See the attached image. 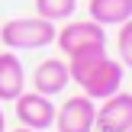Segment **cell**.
Segmentation results:
<instances>
[{
  "label": "cell",
  "instance_id": "obj_4",
  "mask_svg": "<svg viewBox=\"0 0 132 132\" xmlns=\"http://www.w3.org/2000/svg\"><path fill=\"white\" fill-rule=\"evenodd\" d=\"M13 103H16L19 126H26V129L42 132V129H48L52 122H55V103H52V97L39 94V90H32V94H26V90H23Z\"/></svg>",
  "mask_w": 132,
  "mask_h": 132
},
{
  "label": "cell",
  "instance_id": "obj_2",
  "mask_svg": "<svg viewBox=\"0 0 132 132\" xmlns=\"http://www.w3.org/2000/svg\"><path fill=\"white\" fill-rule=\"evenodd\" d=\"M58 36L55 23L42 16H19V19H6L0 29V42L13 52H26V48H45L52 45Z\"/></svg>",
  "mask_w": 132,
  "mask_h": 132
},
{
  "label": "cell",
  "instance_id": "obj_9",
  "mask_svg": "<svg viewBox=\"0 0 132 132\" xmlns=\"http://www.w3.org/2000/svg\"><path fill=\"white\" fill-rule=\"evenodd\" d=\"M90 19L100 26H119L132 19V0H90Z\"/></svg>",
  "mask_w": 132,
  "mask_h": 132
},
{
  "label": "cell",
  "instance_id": "obj_1",
  "mask_svg": "<svg viewBox=\"0 0 132 132\" xmlns=\"http://www.w3.org/2000/svg\"><path fill=\"white\" fill-rule=\"evenodd\" d=\"M68 71H71V81L81 84L90 100H106L122 87V64L106 58V45L74 52L68 61Z\"/></svg>",
  "mask_w": 132,
  "mask_h": 132
},
{
  "label": "cell",
  "instance_id": "obj_10",
  "mask_svg": "<svg viewBox=\"0 0 132 132\" xmlns=\"http://www.w3.org/2000/svg\"><path fill=\"white\" fill-rule=\"evenodd\" d=\"M74 10H77V0H36V16L52 19V23H58V19H71Z\"/></svg>",
  "mask_w": 132,
  "mask_h": 132
},
{
  "label": "cell",
  "instance_id": "obj_12",
  "mask_svg": "<svg viewBox=\"0 0 132 132\" xmlns=\"http://www.w3.org/2000/svg\"><path fill=\"white\" fill-rule=\"evenodd\" d=\"M0 132H6V122H3V110H0Z\"/></svg>",
  "mask_w": 132,
  "mask_h": 132
},
{
  "label": "cell",
  "instance_id": "obj_6",
  "mask_svg": "<svg viewBox=\"0 0 132 132\" xmlns=\"http://www.w3.org/2000/svg\"><path fill=\"white\" fill-rule=\"evenodd\" d=\"M94 119H97V106L87 94L64 100L61 110H55V122L58 132H94Z\"/></svg>",
  "mask_w": 132,
  "mask_h": 132
},
{
  "label": "cell",
  "instance_id": "obj_14",
  "mask_svg": "<svg viewBox=\"0 0 132 132\" xmlns=\"http://www.w3.org/2000/svg\"><path fill=\"white\" fill-rule=\"evenodd\" d=\"M129 132H132V129H129Z\"/></svg>",
  "mask_w": 132,
  "mask_h": 132
},
{
  "label": "cell",
  "instance_id": "obj_8",
  "mask_svg": "<svg viewBox=\"0 0 132 132\" xmlns=\"http://www.w3.org/2000/svg\"><path fill=\"white\" fill-rule=\"evenodd\" d=\"M26 90V71L13 52H0V100L10 103Z\"/></svg>",
  "mask_w": 132,
  "mask_h": 132
},
{
  "label": "cell",
  "instance_id": "obj_11",
  "mask_svg": "<svg viewBox=\"0 0 132 132\" xmlns=\"http://www.w3.org/2000/svg\"><path fill=\"white\" fill-rule=\"evenodd\" d=\"M119 55H122V64L132 68V19L119 23Z\"/></svg>",
  "mask_w": 132,
  "mask_h": 132
},
{
  "label": "cell",
  "instance_id": "obj_7",
  "mask_svg": "<svg viewBox=\"0 0 132 132\" xmlns=\"http://www.w3.org/2000/svg\"><path fill=\"white\" fill-rule=\"evenodd\" d=\"M68 81H71L68 61H61V58H45L36 68V74H32V90H39V94H45V97H55V94H61V90L68 87Z\"/></svg>",
  "mask_w": 132,
  "mask_h": 132
},
{
  "label": "cell",
  "instance_id": "obj_5",
  "mask_svg": "<svg viewBox=\"0 0 132 132\" xmlns=\"http://www.w3.org/2000/svg\"><path fill=\"white\" fill-rule=\"evenodd\" d=\"M94 126L97 132H129L132 129V94L116 90L113 97H106L103 106L97 110Z\"/></svg>",
  "mask_w": 132,
  "mask_h": 132
},
{
  "label": "cell",
  "instance_id": "obj_3",
  "mask_svg": "<svg viewBox=\"0 0 132 132\" xmlns=\"http://www.w3.org/2000/svg\"><path fill=\"white\" fill-rule=\"evenodd\" d=\"M58 48L64 55H74V52H84V48H94V45H106V32H103L100 23L94 19H84V23H68L64 29H58L55 36Z\"/></svg>",
  "mask_w": 132,
  "mask_h": 132
},
{
  "label": "cell",
  "instance_id": "obj_13",
  "mask_svg": "<svg viewBox=\"0 0 132 132\" xmlns=\"http://www.w3.org/2000/svg\"><path fill=\"white\" fill-rule=\"evenodd\" d=\"M13 132H36V129H26V126H19V129H13Z\"/></svg>",
  "mask_w": 132,
  "mask_h": 132
}]
</instances>
